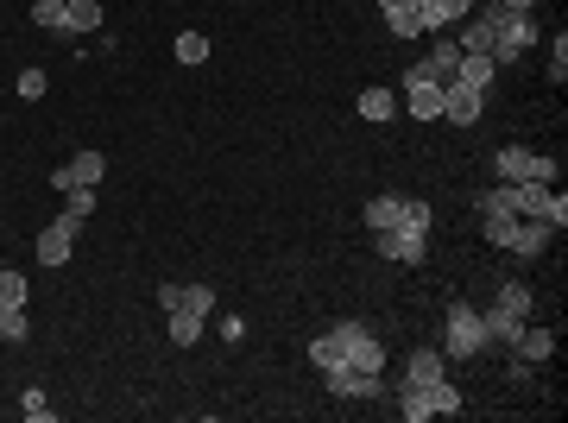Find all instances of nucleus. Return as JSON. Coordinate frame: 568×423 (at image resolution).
Here are the masks:
<instances>
[{
    "mask_svg": "<svg viewBox=\"0 0 568 423\" xmlns=\"http://www.w3.org/2000/svg\"><path fill=\"white\" fill-rule=\"evenodd\" d=\"M531 45H537V19L531 13H505L499 0L455 38V51H486L493 64H512V57H524Z\"/></svg>",
    "mask_w": 568,
    "mask_h": 423,
    "instance_id": "obj_1",
    "label": "nucleus"
},
{
    "mask_svg": "<svg viewBox=\"0 0 568 423\" xmlns=\"http://www.w3.org/2000/svg\"><path fill=\"white\" fill-rule=\"evenodd\" d=\"M493 171H499V184H556V177H562V158L531 152V146H499V152H493Z\"/></svg>",
    "mask_w": 568,
    "mask_h": 423,
    "instance_id": "obj_2",
    "label": "nucleus"
},
{
    "mask_svg": "<svg viewBox=\"0 0 568 423\" xmlns=\"http://www.w3.org/2000/svg\"><path fill=\"white\" fill-rule=\"evenodd\" d=\"M442 354H455V360H480V354H493V341H486V322L474 304H455L449 322H442Z\"/></svg>",
    "mask_w": 568,
    "mask_h": 423,
    "instance_id": "obj_3",
    "label": "nucleus"
},
{
    "mask_svg": "<svg viewBox=\"0 0 568 423\" xmlns=\"http://www.w3.org/2000/svg\"><path fill=\"white\" fill-rule=\"evenodd\" d=\"M373 253L392 259V266H423V259H430V234H423V228H404V221H398V228H379V234H373Z\"/></svg>",
    "mask_w": 568,
    "mask_h": 423,
    "instance_id": "obj_4",
    "label": "nucleus"
},
{
    "mask_svg": "<svg viewBox=\"0 0 568 423\" xmlns=\"http://www.w3.org/2000/svg\"><path fill=\"white\" fill-rule=\"evenodd\" d=\"M76 228H83V221L57 209L45 228H38V247H32V253H38V266H70V259H76Z\"/></svg>",
    "mask_w": 568,
    "mask_h": 423,
    "instance_id": "obj_5",
    "label": "nucleus"
},
{
    "mask_svg": "<svg viewBox=\"0 0 568 423\" xmlns=\"http://www.w3.org/2000/svg\"><path fill=\"white\" fill-rule=\"evenodd\" d=\"M455 64H461V51H455V38L442 32L436 45L423 51L411 70H404V83H436V89H449V83H455Z\"/></svg>",
    "mask_w": 568,
    "mask_h": 423,
    "instance_id": "obj_6",
    "label": "nucleus"
},
{
    "mask_svg": "<svg viewBox=\"0 0 568 423\" xmlns=\"http://www.w3.org/2000/svg\"><path fill=\"white\" fill-rule=\"evenodd\" d=\"M101 177H108V158H101V152H76V158H64V165L51 171V190L57 196L76 190V184H95L101 190Z\"/></svg>",
    "mask_w": 568,
    "mask_h": 423,
    "instance_id": "obj_7",
    "label": "nucleus"
},
{
    "mask_svg": "<svg viewBox=\"0 0 568 423\" xmlns=\"http://www.w3.org/2000/svg\"><path fill=\"white\" fill-rule=\"evenodd\" d=\"M322 386L335 398H373L379 392V373H354L348 360H335V367H322Z\"/></svg>",
    "mask_w": 568,
    "mask_h": 423,
    "instance_id": "obj_8",
    "label": "nucleus"
},
{
    "mask_svg": "<svg viewBox=\"0 0 568 423\" xmlns=\"http://www.w3.org/2000/svg\"><path fill=\"white\" fill-rule=\"evenodd\" d=\"M354 335H360V322H335L329 335H316V341H310V360H316V373H322V367H335V360H348Z\"/></svg>",
    "mask_w": 568,
    "mask_h": 423,
    "instance_id": "obj_9",
    "label": "nucleus"
},
{
    "mask_svg": "<svg viewBox=\"0 0 568 423\" xmlns=\"http://www.w3.org/2000/svg\"><path fill=\"white\" fill-rule=\"evenodd\" d=\"M480 322H486V341H493V348H505V354L518 348V335H524V316H518V310L486 304V310H480Z\"/></svg>",
    "mask_w": 568,
    "mask_h": 423,
    "instance_id": "obj_10",
    "label": "nucleus"
},
{
    "mask_svg": "<svg viewBox=\"0 0 568 423\" xmlns=\"http://www.w3.org/2000/svg\"><path fill=\"white\" fill-rule=\"evenodd\" d=\"M550 240H556V228H550V221L518 215V234H512V253H518V259H543V253H550Z\"/></svg>",
    "mask_w": 568,
    "mask_h": 423,
    "instance_id": "obj_11",
    "label": "nucleus"
},
{
    "mask_svg": "<svg viewBox=\"0 0 568 423\" xmlns=\"http://www.w3.org/2000/svg\"><path fill=\"white\" fill-rule=\"evenodd\" d=\"M480 108H486V95H480V89H461V83L442 89V120H455V127H474Z\"/></svg>",
    "mask_w": 568,
    "mask_h": 423,
    "instance_id": "obj_12",
    "label": "nucleus"
},
{
    "mask_svg": "<svg viewBox=\"0 0 568 423\" xmlns=\"http://www.w3.org/2000/svg\"><path fill=\"white\" fill-rule=\"evenodd\" d=\"M493 76H499V64H493V57H486V51H461V64H455V83L461 89H493Z\"/></svg>",
    "mask_w": 568,
    "mask_h": 423,
    "instance_id": "obj_13",
    "label": "nucleus"
},
{
    "mask_svg": "<svg viewBox=\"0 0 568 423\" xmlns=\"http://www.w3.org/2000/svg\"><path fill=\"white\" fill-rule=\"evenodd\" d=\"M449 373V354L442 348H417L411 360H404V386H430V379Z\"/></svg>",
    "mask_w": 568,
    "mask_h": 423,
    "instance_id": "obj_14",
    "label": "nucleus"
},
{
    "mask_svg": "<svg viewBox=\"0 0 568 423\" xmlns=\"http://www.w3.org/2000/svg\"><path fill=\"white\" fill-rule=\"evenodd\" d=\"M474 0H423V32H455V19H468Z\"/></svg>",
    "mask_w": 568,
    "mask_h": 423,
    "instance_id": "obj_15",
    "label": "nucleus"
},
{
    "mask_svg": "<svg viewBox=\"0 0 568 423\" xmlns=\"http://www.w3.org/2000/svg\"><path fill=\"white\" fill-rule=\"evenodd\" d=\"M404 114L411 120H442V89L436 83H404Z\"/></svg>",
    "mask_w": 568,
    "mask_h": 423,
    "instance_id": "obj_16",
    "label": "nucleus"
},
{
    "mask_svg": "<svg viewBox=\"0 0 568 423\" xmlns=\"http://www.w3.org/2000/svg\"><path fill=\"white\" fill-rule=\"evenodd\" d=\"M524 367H543V360L556 354V329H531V322H524V335H518V348H512Z\"/></svg>",
    "mask_w": 568,
    "mask_h": 423,
    "instance_id": "obj_17",
    "label": "nucleus"
},
{
    "mask_svg": "<svg viewBox=\"0 0 568 423\" xmlns=\"http://www.w3.org/2000/svg\"><path fill=\"white\" fill-rule=\"evenodd\" d=\"M64 32H70V38L101 32V0H64Z\"/></svg>",
    "mask_w": 568,
    "mask_h": 423,
    "instance_id": "obj_18",
    "label": "nucleus"
},
{
    "mask_svg": "<svg viewBox=\"0 0 568 423\" xmlns=\"http://www.w3.org/2000/svg\"><path fill=\"white\" fill-rule=\"evenodd\" d=\"M385 26H392L404 45H411V38H423V13L411 7V0H385Z\"/></svg>",
    "mask_w": 568,
    "mask_h": 423,
    "instance_id": "obj_19",
    "label": "nucleus"
},
{
    "mask_svg": "<svg viewBox=\"0 0 568 423\" xmlns=\"http://www.w3.org/2000/svg\"><path fill=\"white\" fill-rule=\"evenodd\" d=\"M423 398H430V411H436V417H455V411H461V386H455L449 373L430 379V386H423Z\"/></svg>",
    "mask_w": 568,
    "mask_h": 423,
    "instance_id": "obj_20",
    "label": "nucleus"
},
{
    "mask_svg": "<svg viewBox=\"0 0 568 423\" xmlns=\"http://www.w3.org/2000/svg\"><path fill=\"white\" fill-rule=\"evenodd\" d=\"M354 108H360V120H373V127H379V120H392V114H398V95H392V89H360V102H354Z\"/></svg>",
    "mask_w": 568,
    "mask_h": 423,
    "instance_id": "obj_21",
    "label": "nucleus"
},
{
    "mask_svg": "<svg viewBox=\"0 0 568 423\" xmlns=\"http://www.w3.org/2000/svg\"><path fill=\"white\" fill-rule=\"evenodd\" d=\"M348 367H354V373H379V367H385V348H379V341H373L367 329L354 335V348H348Z\"/></svg>",
    "mask_w": 568,
    "mask_h": 423,
    "instance_id": "obj_22",
    "label": "nucleus"
},
{
    "mask_svg": "<svg viewBox=\"0 0 568 423\" xmlns=\"http://www.w3.org/2000/svg\"><path fill=\"white\" fill-rule=\"evenodd\" d=\"M480 234H486V247H499V253H512V234H518V215H480Z\"/></svg>",
    "mask_w": 568,
    "mask_h": 423,
    "instance_id": "obj_23",
    "label": "nucleus"
},
{
    "mask_svg": "<svg viewBox=\"0 0 568 423\" xmlns=\"http://www.w3.org/2000/svg\"><path fill=\"white\" fill-rule=\"evenodd\" d=\"M398 221H404V196H373V203H367V228L379 234V228H398Z\"/></svg>",
    "mask_w": 568,
    "mask_h": 423,
    "instance_id": "obj_24",
    "label": "nucleus"
},
{
    "mask_svg": "<svg viewBox=\"0 0 568 423\" xmlns=\"http://www.w3.org/2000/svg\"><path fill=\"white\" fill-rule=\"evenodd\" d=\"M171 316V341H177V348H196V341H202V316L196 310H165Z\"/></svg>",
    "mask_w": 568,
    "mask_h": 423,
    "instance_id": "obj_25",
    "label": "nucleus"
},
{
    "mask_svg": "<svg viewBox=\"0 0 568 423\" xmlns=\"http://www.w3.org/2000/svg\"><path fill=\"white\" fill-rule=\"evenodd\" d=\"M7 310H26V272L0 266V316H7Z\"/></svg>",
    "mask_w": 568,
    "mask_h": 423,
    "instance_id": "obj_26",
    "label": "nucleus"
},
{
    "mask_svg": "<svg viewBox=\"0 0 568 423\" xmlns=\"http://www.w3.org/2000/svg\"><path fill=\"white\" fill-rule=\"evenodd\" d=\"M398 411H404V423L436 417V411H430V398H423V386H398Z\"/></svg>",
    "mask_w": 568,
    "mask_h": 423,
    "instance_id": "obj_27",
    "label": "nucleus"
},
{
    "mask_svg": "<svg viewBox=\"0 0 568 423\" xmlns=\"http://www.w3.org/2000/svg\"><path fill=\"white\" fill-rule=\"evenodd\" d=\"M177 64H209V38H202V32H177Z\"/></svg>",
    "mask_w": 568,
    "mask_h": 423,
    "instance_id": "obj_28",
    "label": "nucleus"
},
{
    "mask_svg": "<svg viewBox=\"0 0 568 423\" xmlns=\"http://www.w3.org/2000/svg\"><path fill=\"white\" fill-rule=\"evenodd\" d=\"M95 203H101V196H95V184H76V190H64V215H76V221H89V215H95Z\"/></svg>",
    "mask_w": 568,
    "mask_h": 423,
    "instance_id": "obj_29",
    "label": "nucleus"
},
{
    "mask_svg": "<svg viewBox=\"0 0 568 423\" xmlns=\"http://www.w3.org/2000/svg\"><path fill=\"white\" fill-rule=\"evenodd\" d=\"M474 209H480V215H512V184L480 190V196H474Z\"/></svg>",
    "mask_w": 568,
    "mask_h": 423,
    "instance_id": "obj_30",
    "label": "nucleus"
},
{
    "mask_svg": "<svg viewBox=\"0 0 568 423\" xmlns=\"http://www.w3.org/2000/svg\"><path fill=\"white\" fill-rule=\"evenodd\" d=\"M32 26L64 32V0H32Z\"/></svg>",
    "mask_w": 568,
    "mask_h": 423,
    "instance_id": "obj_31",
    "label": "nucleus"
},
{
    "mask_svg": "<svg viewBox=\"0 0 568 423\" xmlns=\"http://www.w3.org/2000/svg\"><path fill=\"white\" fill-rule=\"evenodd\" d=\"M13 89H19V102H38V95L51 89V76H45V70H19V83H13Z\"/></svg>",
    "mask_w": 568,
    "mask_h": 423,
    "instance_id": "obj_32",
    "label": "nucleus"
},
{
    "mask_svg": "<svg viewBox=\"0 0 568 423\" xmlns=\"http://www.w3.org/2000/svg\"><path fill=\"white\" fill-rule=\"evenodd\" d=\"M493 304H505V310H518V316H531V285H518V278H512V285H505V291L493 297Z\"/></svg>",
    "mask_w": 568,
    "mask_h": 423,
    "instance_id": "obj_33",
    "label": "nucleus"
},
{
    "mask_svg": "<svg viewBox=\"0 0 568 423\" xmlns=\"http://www.w3.org/2000/svg\"><path fill=\"white\" fill-rule=\"evenodd\" d=\"M177 310H196V316H209V310H215V291H209V285H184V304H177Z\"/></svg>",
    "mask_w": 568,
    "mask_h": 423,
    "instance_id": "obj_34",
    "label": "nucleus"
},
{
    "mask_svg": "<svg viewBox=\"0 0 568 423\" xmlns=\"http://www.w3.org/2000/svg\"><path fill=\"white\" fill-rule=\"evenodd\" d=\"M430 203H417V196H404V228H423V234H430Z\"/></svg>",
    "mask_w": 568,
    "mask_h": 423,
    "instance_id": "obj_35",
    "label": "nucleus"
},
{
    "mask_svg": "<svg viewBox=\"0 0 568 423\" xmlns=\"http://www.w3.org/2000/svg\"><path fill=\"white\" fill-rule=\"evenodd\" d=\"M0 335H7V341H26V335H32L26 310H7V316H0Z\"/></svg>",
    "mask_w": 568,
    "mask_h": 423,
    "instance_id": "obj_36",
    "label": "nucleus"
},
{
    "mask_svg": "<svg viewBox=\"0 0 568 423\" xmlns=\"http://www.w3.org/2000/svg\"><path fill=\"white\" fill-rule=\"evenodd\" d=\"M19 411H26L32 423H45V417H51V405H45V392H38V386H32L26 398H19Z\"/></svg>",
    "mask_w": 568,
    "mask_h": 423,
    "instance_id": "obj_37",
    "label": "nucleus"
},
{
    "mask_svg": "<svg viewBox=\"0 0 568 423\" xmlns=\"http://www.w3.org/2000/svg\"><path fill=\"white\" fill-rule=\"evenodd\" d=\"M562 76H568V38H556V51H550V83L562 89Z\"/></svg>",
    "mask_w": 568,
    "mask_h": 423,
    "instance_id": "obj_38",
    "label": "nucleus"
},
{
    "mask_svg": "<svg viewBox=\"0 0 568 423\" xmlns=\"http://www.w3.org/2000/svg\"><path fill=\"white\" fill-rule=\"evenodd\" d=\"M184 304V285H158V310H177Z\"/></svg>",
    "mask_w": 568,
    "mask_h": 423,
    "instance_id": "obj_39",
    "label": "nucleus"
},
{
    "mask_svg": "<svg viewBox=\"0 0 568 423\" xmlns=\"http://www.w3.org/2000/svg\"><path fill=\"white\" fill-rule=\"evenodd\" d=\"M499 7H505V13H531L537 0H499Z\"/></svg>",
    "mask_w": 568,
    "mask_h": 423,
    "instance_id": "obj_40",
    "label": "nucleus"
}]
</instances>
